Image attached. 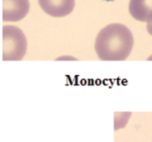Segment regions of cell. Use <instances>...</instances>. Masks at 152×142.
Masks as SVG:
<instances>
[{
  "instance_id": "1",
  "label": "cell",
  "mask_w": 152,
  "mask_h": 142,
  "mask_svg": "<svg viewBox=\"0 0 152 142\" xmlns=\"http://www.w3.org/2000/svg\"><path fill=\"white\" fill-rule=\"evenodd\" d=\"M132 31L125 25L113 23L101 29L97 35L95 49L101 60H124L134 46Z\"/></svg>"
},
{
  "instance_id": "2",
  "label": "cell",
  "mask_w": 152,
  "mask_h": 142,
  "mask_svg": "<svg viewBox=\"0 0 152 142\" xmlns=\"http://www.w3.org/2000/svg\"><path fill=\"white\" fill-rule=\"evenodd\" d=\"M27 50V40L18 26L6 25L2 28V60H21Z\"/></svg>"
},
{
  "instance_id": "3",
  "label": "cell",
  "mask_w": 152,
  "mask_h": 142,
  "mask_svg": "<svg viewBox=\"0 0 152 142\" xmlns=\"http://www.w3.org/2000/svg\"><path fill=\"white\" fill-rule=\"evenodd\" d=\"M30 8L28 0H3V22H15L24 19Z\"/></svg>"
},
{
  "instance_id": "4",
  "label": "cell",
  "mask_w": 152,
  "mask_h": 142,
  "mask_svg": "<svg viewBox=\"0 0 152 142\" xmlns=\"http://www.w3.org/2000/svg\"><path fill=\"white\" fill-rule=\"evenodd\" d=\"M42 9L54 18L68 15L75 7V0H38Z\"/></svg>"
},
{
  "instance_id": "5",
  "label": "cell",
  "mask_w": 152,
  "mask_h": 142,
  "mask_svg": "<svg viewBox=\"0 0 152 142\" xmlns=\"http://www.w3.org/2000/svg\"><path fill=\"white\" fill-rule=\"evenodd\" d=\"M129 10L135 20L147 23L152 22V0H130Z\"/></svg>"
},
{
  "instance_id": "6",
  "label": "cell",
  "mask_w": 152,
  "mask_h": 142,
  "mask_svg": "<svg viewBox=\"0 0 152 142\" xmlns=\"http://www.w3.org/2000/svg\"><path fill=\"white\" fill-rule=\"evenodd\" d=\"M147 29L148 33L152 35V22H149L147 24Z\"/></svg>"
},
{
  "instance_id": "7",
  "label": "cell",
  "mask_w": 152,
  "mask_h": 142,
  "mask_svg": "<svg viewBox=\"0 0 152 142\" xmlns=\"http://www.w3.org/2000/svg\"><path fill=\"white\" fill-rule=\"evenodd\" d=\"M105 1H113V0H105Z\"/></svg>"
}]
</instances>
